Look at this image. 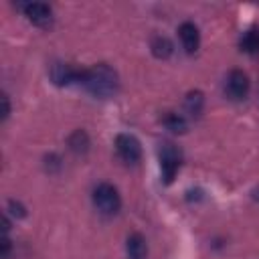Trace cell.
<instances>
[{"label":"cell","instance_id":"cell-11","mask_svg":"<svg viewBox=\"0 0 259 259\" xmlns=\"http://www.w3.org/2000/svg\"><path fill=\"white\" fill-rule=\"evenodd\" d=\"M150 49H152V55H154L156 59H168V57L172 55V51H174L170 38H166V36H162V34H158V36L152 38Z\"/></svg>","mask_w":259,"mask_h":259},{"label":"cell","instance_id":"cell-16","mask_svg":"<svg viewBox=\"0 0 259 259\" xmlns=\"http://www.w3.org/2000/svg\"><path fill=\"white\" fill-rule=\"evenodd\" d=\"M2 103H4V113H2V119H6L10 115V101H8V95H2Z\"/></svg>","mask_w":259,"mask_h":259},{"label":"cell","instance_id":"cell-5","mask_svg":"<svg viewBox=\"0 0 259 259\" xmlns=\"http://www.w3.org/2000/svg\"><path fill=\"white\" fill-rule=\"evenodd\" d=\"M115 152L125 164H136L142 158V144L132 134H117L115 136Z\"/></svg>","mask_w":259,"mask_h":259},{"label":"cell","instance_id":"cell-7","mask_svg":"<svg viewBox=\"0 0 259 259\" xmlns=\"http://www.w3.org/2000/svg\"><path fill=\"white\" fill-rule=\"evenodd\" d=\"M178 36H180L182 49L188 55L198 51V47H200V32H198V26L194 22H182L180 28H178Z\"/></svg>","mask_w":259,"mask_h":259},{"label":"cell","instance_id":"cell-9","mask_svg":"<svg viewBox=\"0 0 259 259\" xmlns=\"http://www.w3.org/2000/svg\"><path fill=\"white\" fill-rule=\"evenodd\" d=\"M125 253H127V259H148V245L144 235L132 233L125 241Z\"/></svg>","mask_w":259,"mask_h":259},{"label":"cell","instance_id":"cell-13","mask_svg":"<svg viewBox=\"0 0 259 259\" xmlns=\"http://www.w3.org/2000/svg\"><path fill=\"white\" fill-rule=\"evenodd\" d=\"M202 105H204V97L200 91H190L186 95V101H184V107L190 115H198L202 111Z\"/></svg>","mask_w":259,"mask_h":259},{"label":"cell","instance_id":"cell-10","mask_svg":"<svg viewBox=\"0 0 259 259\" xmlns=\"http://www.w3.org/2000/svg\"><path fill=\"white\" fill-rule=\"evenodd\" d=\"M239 47L247 55H257L259 53V26H251L249 30H245L241 34Z\"/></svg>","mask_w":259,"mask_h":259},{"label":"cell","instance_id":"cell-15","mask_svg":"<svg viewBox=\"0 0 259 259\" xmlns=\"http://www.w3.org/2000/svg\"><path fill=\"white\" fill-rule=\"evenodd\" d=\"M8 210H10V214H12V217H16V219H20V217H24V214H26L24 206H22L20 202H16V200H8Z\"/></svg>","mask_w":259,"mask_h":259},{"label":"cell","instance_id":"cell-4","mask_svg":"<svg viewBox=\"0 0 259 259\" xmlns=\"http://www.w3.org/2000/svg\"><path fill=\"white\" fill-rule=\"evenodd\" d=\"M28 22H32L38 28H49L53 24V8L47 2H18L16 4Z\"/></svg>","mask_w":259,"mask_h":259},{"label":"cell","instance_id":"cell-14","mask_svg":"<svg viewBox=\"0 0 259 259\" xmlns=\"http://www.w3.org/2000/svg\"><path fill=\"white\" fill-rule=\"evenodd\" d=\"M166 125H168V130H172V132H184V130H186V119H184V115L170 113V115L166 117Z\"/></svg>","mask_w":259,"mask_h":259},{"label":"cell","instance_id":"cell-12","mask_svg":"<svg viewBox=\"0 0 259 259\" xmlns=\"http://www.w3.org/2000/svg\"><path fill=\"white\" fill-rule=\"evenodd\" d=\"M69 148L75 152V154H85L89 150V138L83 130H77L69 136Z\"/></svg>","mask_w":259,"mask_h":259},{"label":"cell","instance_id":"cell-8","mask_svg":"<svg viewBox=\"0 0 259 259\" xmlns=\"http://www.w3.org/2000/svg\"><path fill=\"white\" fill-rule=\"evenodd\" d=\"M81 71L83 69H73L65 63H55L51 69V77L57 85H71V83H79L81 81Z\"/></svg>","mask_w":259,"mask_h":259},{"label":"cell","instance_id":"cell-2","mask_svg":"<svg viewBox=\"0 0 259 259\" xmlns=\"http://www.w3.org/2000/svg\"><path fill=\"white\" fill-rule=\"evenodd\" d=\"M91 198H93L95 208H97L101 214H105V217H113V214H117L119 208H121V196H119L117 188H115L113 184H109V182L97 184V186L93 188Z\"/></svg>","mask_w":259,"mask_h":259},{"label":"cell","instance_id":"cell-1","mask_svg":"<svg viewBox=\"0 0 259 259\" xmlns=\"http://www.w3.org/2000/svg\"><path fill=\"white\" fill-rule=\"evenodd\" d=\"M79 85H83L97 99H109L117 93L119 79H117V73L109 65L99 63V65H93L91 69L81 71Z\"/></svg>","mask_w":259,"mask_h":259},{"label":"cell","instance_id":"cell-6","mask_svg":"<svg viewBox=\"0 0 259 259\" xmlns=\"http://www.w3.org/2000/svg\"><path fill=\"white\" fill-rule=\"evenodd\" d=\"M225 93L233 101H241L249 95V77L241 69H233L225 79Z\"/></svg>","mask_w":259,"mask_h":259},{"label":"cell","instance_id":"cell-3","mask_svg":"<svg viewBox=\"0 0 259 259\" xmlns=\"http://www.w3.org/2000/svg\"><path fill=\"white\" fill-rule=\"evenodd\" d=\"M158 156H160L162 180H164V184H172V180H174V176H176V172L180 168V152H178V148L174 144L166 142V144L160 146Z\"/></svg>","mask_w":259,"mask_h":259}]
</instances>
